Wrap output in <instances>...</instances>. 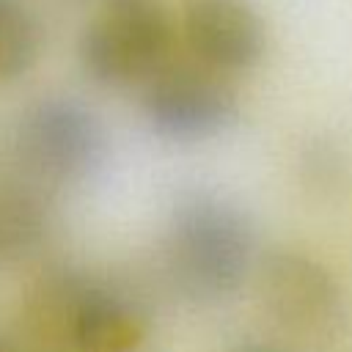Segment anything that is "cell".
<instances>
[{
  "label": "cell",
  "mask_w": 352,
  "mask_h": 352,
  "mask_svg": "<svg viewBox=\"0 0 352 352\" xmlns=\"http://www.w3.org/2000/svg\"><path fill=\"white\" fill-rule=\"evenodd\" d=\"M28 314L50 352H132L148 324L135 294L69 270L36 286Z\"/></svg>",
  "instance_id": "cell-1"
},
{
  "label": "cell",
  "mask_w": 352,
  "mask_h": 352,
  "mask_svg": "<svg viewBox=\"0 0 352 352\" xmlns=\"http://www.w3.org/2000/svg\"><path fill=\"white\" fill-rule=\"evenodd\" d=\"M253 234L245 214L214 192H187L176 201L165 261L173 283L192 300H223L250 270Z\"/></svg>",
  "instance_id": "cell-2"
},
{
  "label": "cell",
  "mask_w": 352,
  "mask_h": 352,
  "mask_svg": "<svg viewBox=\"0 0 352 352\" xmlns=\"http://www.w3.org/2000/svg\"><path fill=\"white\" fill-rule=\"evenodd\" d=\"M173 25L160 0H104L80 36L82 72L107 88L148 82L168 60Z\"/></svg>",
  "instance_id": "cell-3"
},
{
  "label": "cell",
  "mask_w": 352,
  "mask_h": 352,
  "mask_svg": "<svg viewBox=\"0 0 352 352\" xmlns=\"http://www.w3.org/2000/svg\"><path fill=\"white\" fill-rule=\"evenodd\" d=\"M16 154L41 182L72 184L88 179L107 157L102 121L72 96H44L16 126Z\"/></svg>",
  "instance_id": "cell-4"
},
{
  "label": "cell",
  "mask_w": 352,
  "mask_h": 352,
  "mask_svg": "<svg viewBox=\"0 0 352 352\" xmlns=\"http://www.w3.org/2000/svg\"><path fill=\"white\" fill-rule=\"evenodd\" d=\"M258 294L267 316L292 338L333 344L346 324V302L333 272L297 250H272L261 261Z\"/></svg>",
  "instance_id": "cell-5"
},
{
  "label": "cell",
  "mask_w": 352,
  "mask_h": 352,
  "mask_svg": "<svg viewBox=\"0 0 352 352\" xmlns=\"http://www.w3.org/2000/svg\"><path fill=\"white\" fill-rule=\"evenodd\" d=\"M148 126L176 143L206 140L234 124L239 104L226 74L198 66H162L146 85Z\"/></svg>",
  "instance_id": "cell-6"
},
{
  "label": "cell",
  "mask_w": 352,
  "mask_h": 352,
  "mask_svg": "<svg viewBox=\"0 0 352 352\" xmlns=\"http://www.w3.org/2000/svg\"><path fill=\"white\" fill-rule=\"evenodd\" d=\"M184 38L198 63L234 74L264 55V22L248 0H192L184 14Z\"/></svg>",
  "instance_id": "cell-7"
},
{
  "label": "cell",
  "mask_w": 352,
  "mask_h": 352,
  "mask_svg": "<svg viewBox=\"0 0 352 352\" xmlns=\"http://www.w3.org/2000/svg\"><path fill=\"white\" fill-rule=\"evenodd\" d=\"M41 50V30L22 0H0V82L33 69Z\"/></svg>",
  "instance_id": "cell-8"
},
{
  "label": "cell",
  "mask_w": 352,
  "mask_h": 352,
  "mask_svg": "<svg viewBox=\"0 0 352 352\" xmlns=\"http://www.w3.org/2000/svg\"><path fill=\"white\" fill-rule=\"evenodd\" d=\"M239 352H283V349H278V346H267V344H248V346H242Z\"/></svg>",
  "instance_id": "cell-9"
},
{
  "label": "cell",
  "mask_w": 352,
  "mask_h": 352,
  "mask_svg": "<svg viewBox=\"0 0 352 352\" xmlns=\"http://www.w3.org/2000/svg\"><path fill=\"white\" fill-rule=\"evenodd\" d=\"M0 352H14V349L6 344V338H0Z\"/></svg>",
  "instance_id": "cell-10"
}]
</instances>
